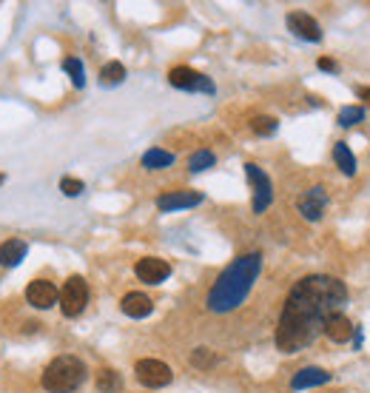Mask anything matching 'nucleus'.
I'll use <instances>...</instances> for the list:
<instances>
[{
	"instance_id": "7ed1b4c3",
	"label": "nucleus",
	"mask_w": 370,
	"mask_h": 393,
	"mask_svg": "<svg viewBox=\"0 0 370 393\" xmlns=\"http://www.w3.org/2000/svg\"><path fill=\"white\" fill-rule=\"evenodd\" d=\"M86 382V365L77 356H57L43 371V387L49 393H72Z\"/></svg>"
},
{
	"instance_id": "a211bd4d",
	"label": "nucleus",
	"mask_w": 370,
	"mask_h": 393,
	"mask_svg": "<svg viewBox=\"0 0 370 393\" xmlns=\"http://www.w3.org/2000/svg\"><path fill=\"white\" fill-rule=\"evenodd\" d=\"M333 163H336V168L342 171L345 177L356 174V157H353V151L348 148V143H336L333 145Z\"/></svg>"
},
{
	"instance_id": "bb28decb",
	"label": "nucleus",
	"mask_w": 370,
	"mask_h": 393,
	"mask_svg": "<svg viewBox=\"0 0 370 393\" xmlns=\"http://www.w3.org/2000/svg\"><path fill=\"white\" fill-rule=\"evenodd\" d=\"M319 69H322V72H339L336 60H330V57H322V60H319Z\"/></svg>"
},
{
	"instance_id": "0eeeda50",
	"label": "nucleus",
	"mask_w": 370,
	"mask_h": 393,
	"mask_svg": "<svg viewBox=\"0 0 370 393\" xmlns=\"http://www.w3.org/2000/svg\"><path fill=\"white\" fill-rule=\"evenodd\" d=\"M134 374H137V379H140L145 387H166V385H171V379H174L171 368L166 365V362H160V359H140L137 368H134Z\"/></svg>"
},
{
	"instance_id": "39448f33",
	"label": "nucleus",
	"mask_w": 370,
	"mask_h": 393,
	"mask_svg": "<svg viewBox=\"0 0 370 393\" xmlns=\"http://www.w3.org/2000/svg\"><path fill=\"white\" fill-rule=\"evenodd\" d=\"M245 177L254 189V214H262L268 211V205L273 202V183L271 177L257 166V163H245Z\"/></svg>"
},
{
	"instance_id": "4be33fe9",
	"label": "nucleus",
	"mask_w": 370,
	"mask_h": 393,
	"mask_svg": "<svg viewBox=\"0 0 370 393\" xmlns=\"http://www.w3.org/2000/svg\"><path fill=\"white\" fill-rule=\"evenodd\" d=\"M362 120H364V109L362 106H345L342 111H339L336 123L342 126V129H353L356 123H362Z\"/></svg>"
},
{
	"instance_id": "393cba45",
	"label": "nucleus",
	"mask_w": 370,
	"mask_h": 393,
	"mask_svg": "<svg viewBox=\"0 0 370 393\" xmlns=\"http://www.w3.org/2000/svg\"><path fill=\"white\" fill-rule=\"evenodd\" d=\"M191 365L194 368H214V365H217V356H214L211 348H197L191 353Z\"/></svg>"
},
{
	"instance_id": "c85d7f7f",
	"label": "nucleus",
	"mask_w": 370,
	"mask_h": 393,
	"mask_svg": "<svg viewBox=\"0 0 370 393\" xmlns=\"http://www.w3.org/2000/svg\"><path fill=\"white\" fill-rule=\"evenodd\" d=\"M3 179H6V177H3V174H0V186H3Z\"/></svg>"
},
{
	"instance_id": "9b49d317",
	"label": "nucleus",
	"mask_w": 370,
	"mask_h": 393,
	"mask_svg": "<svg viewBox=\"0 0 370 393\" xmlns=\"http://www.w3.org/2000/svg\"><path fill=\"white\" fill-rule=\"evenodd\" d=\"M285 23H288V29L296 35V38H302V40H307V43H319L322 40V26L307 15V12H291L288 17H285Z\"/></svg>"
},
{
	"instance_id": "ddd939ff",
	"label": "nucleus",
	"mask_w": 370,
	"mask_h": 393,
	"mask_svg": "<svg viewBox=\"0 0 370 393\" xmlns=\"http://www.w3.org/2000/svg\"><path fill=\"white\" fill-rule=\"evenodd\" d=\"M333 379V374L330 371H325V368H302V371H296L293 374V379H291V387L293 390H307V387H319V385H328Z\"/></svg>"
},
{
	"instance_id": "423d86ee",
	"label": "nucleus",
	"mask_w": 370,
	"mask_h": 393,
	"mask_svg": "<svg viewBox=\"0 0 370 393\" xmlns=\"http://www.w3.org/2000/svg\"><path fill=\"white\" fill-rule=\"evenodd\" d=\"M168 83H171L174 88H182V92H205V95L217 92V88H214V83H211V77L194 72L191 66H174V69L168 72Z\"/></svg>"
},
{
	"instance_id": "412c9836",
	"label": "nucleus",
	"mask_w": 370,
	"mask_h": 393,
	"mask_svg": "<svg viewBox=\"0 0 370 393\" xmlns=\"http://www.w3.org/2000/svg\"><path fill=\"white\" fill-rule=\"evenodd\" d=\"M122 80H126V66L117 63V60H111V63H106V66L100 69V83H103V86H117V83H122Z\"/></svg>"
},
{
	"instance_id": "b1692460",
	"label": "nucleus",
	"mask_w": 370,
	"mask_h": 393,
	"mask_svg": "<svg viewBox=\"0 0 370 393\" xmlns=\"http://www.w3.org/2000/svg\"><path fill=\"white\" fill-rule=\"evenodd\" d=\"M63 69L69 72V77H72V83H74L77 88L86 86V69H83V63H80L77 57H66V60H63Z\"/></svg>"
},
{
	"instance_id": "cd10ccee",
	"label": "nucleus",
	"mask_w": 370,
	"mask_h": 393,
	"mask_svg": "<svg viewBox=\"0 0 370 393\" xmlns=\"http://www.w3.org/2000/svg\"><path fill=\"white\" fill-rule=\"evenodd\" d=\"M356 97H364L370 103V88L367 86H356Z\"/></svg>"
},
{
	"instance_id": "9d476101",
	"label": "nucleus",
	"mask_w": 370,
	"mask_h": 393,
	"mask_svg": "<svg viewBox=\"0 0 370 393\" xmlns=\"http://www.w3.org/2000/svg\"><path fill=\"white\" fill-rule=\"evenodd\" d=\"M299 214L305 220H311V223H319L322 214H325V208H328V191L322 186H314V189H307L302 197H299Z\"/></svg>"
},
{
	"instance_id": "20e7f679",
	"label": "nucleus",
	"mask_w": 370,
	"mask_h": 393,
	"mask_svg": "<svg viewBox=\"0 0 370 393\" xmlns=\"http://www.w3.org/2000/svg\"><path fill=\"white\" fill-rule=\"evenodd\" d=\"M88 305V285L83 277H69L60 291V311L63 316H80Z\"/></svg>"
},
{
	"instance_id": "4468645a",
	"label": "nucleus",
	"mask_w": 370,
	"mask_h": 393,
	"mask_svg": "<svg viewBox=\"0 0 370 393\" xmlns=\"http://www.w3.org/2000/svg\"><path fill=\"white\" fill-rule=\"evenodd\" d=\"M120 308H122V314H126V316H131V319H143V316H148V314L154 311V302H151L145 294H140V291H131V294H126V296H122Z\"/></svg>"
},
{
	"instance_id": "f03ea898",
	"label": "nucleus",
	"mask_w": 370,
	"mask_h": 393,
	"mask_svg": "<svg viewBox=\"0 0 370 393\" xmlns=\"http://www.w3.org/2000/svg\"><path fill=\"white\" fill-rule=\"evenodd\" d=\"M262 274V254L251 251V254H242L236 257L223 274L217 277V282L211 285L208 296H205V305L211 314H231L236 311L248 294L254 291V282Z\"/></svg>"
},
{
	"instance_id": "6ab92c4d",
	"label": "nucleus",
	"mask_w": 370,
	"mask_h": 393,
	"mask_svg": "<svg viewBox=\"0 0 370 393\" xmlns=\"http://www.w3.org/2000/svg\"><path fill=\"white\" fill-rule=\"evenodd\" d=\"M214 166H217V157H214V151H208V148H200V151H194V154L188 157V171H191V174L208 171V168H214Z\"/></svg>"
},
{
	"instance_id": "f257e3e1",
	"label": "nucleus",
	"mask_w": 370,
	"mask_h": 393,
	"mask_svg": "<svg viewBox=\"0 0 370 393\" xmlns=\"http://www.w3.org/2000/svg\"><path fill=\"white\" fill-rule=\"evenodd\" d=\"M348 302V288L342 280L328 274L302 277L280 314L276 325V348L282 353H299L302 348L314 345L319 334H325V322L333 314H342Z\"/></svg>"
},
{
	"instance_id": "1a4fd4ad",
	"label": "nucleus",
	"mask_w": 370,
	"mask_h": 393,
	"mask_svg": "<svg viewBox=\"0 0 370 393\" xmlns=\"http://www.w3.org/2000/svg\"><path fill=\"white\" fill-rule=\"evenodd\" d=\"M134 274L145 285H160V282H166L171 277V265L166 259H160V257H143L134 265Z\"/></svg>"
},
{
	"instance_id": "a878e982",
	"label": "nucleus",
	"mask_w": 370,
	"mask_h": 393,
	"mask_svg": "<svg viewBox=\"0 0 370 393\" xmlns=\"http://www.w3.org/2000/svg\"><path fill=\"white\" fill-rule=\"evenodd\" d=\"M83 179H74V177H63L60 179V191H63L66 197H77V194H83Z\"/></svg>"
},
{
	"instance_id": "aec40b11",
	"label": "nucleus",
	"mask_w": 370,
	"mask_h": 393,
	"mask_svg": "<svg viewBox=\"0 0 370 393\" xmlns=\"http://www.w3.org/2000/svg\"><path fill=\"white\" fill-rule=\"evenodd\" d=\"M120 387H122V379H120L117 371H111V368H100L97 371V390L100 393H117Z\"/></svg>"
},
{
	"instance_id": "dca6fc26",
	"label": "nucleus",
	"mask_w": 370,
	"mask_h": 393,
	"mask_svg": "<svg viewBox=\"0 0 370 393\" xmlns=\"http://www.w3.org/2000/svg\"><path fill=\"white\" fill-rule=\"evenodd\" d=\"M29 254V243L26 239H6L0 246V265L3 268H17Z\"/></svg>"
},
{
	"instance_id": "2eb2a0df",
	"label": "nucleus",
	"mask_w": 370,
	"mask_h": 393,
	"mask_svg": "<svg viewBox=\"0 0 370 393\" xmlns=\"http://www.w3.org/2000/svg\"><path fill=\"white\" fill-rule=\"evenodd\" d=\"M353 325H351V319L345 316V314H333V316H328V322H325V337L330 339V342H336V345H342V342H348L351 337H353Z\"/></svg>"
},
{
	"instance_id": "5701e85b",
	"label": "nucleus",
	"mask_w": 370,
	"mask_h": 393,
	"mask_svg": "<svg viewBox=\"0 0 370 393\" xmlns=\"http://www.w3.org/2000/svg\"><path fill=\"white\" fill-rule=\"evenodd\" d=\"M276 129H280V123H276V117H268V114H259L251 120V131L259 134V137H271Z\"/></svg>"
},
{
	"instance_id": "6e6552de",
	"label": "nucleus",
	"mask_w": 370,
	"mask_h": 393,
	"mask_svg": "<svg viewBox=\"0 0 370 393\" xmlns=\"http://www.w3.org/2000/svg\"><path fill=\"white\" fill-rule=\"evenodd\" d=\"M26 302L32 308H38V311H49V308H54L60 302V291L49 280H35V282H29V288H26Z\"/></svg>"
},
{
	"instance_id": "f8f14e48",
	"label": "nucleus",
	"mask_w": 370,
	"mask_h": 393,
	"mask_svg": "<svg viewBox=\"0 0 370 393\" xmlns=\"http://www.w3.org/2000/svg\"><path fill=\"white\" fill-rule=\"evenodd\" d=\"M205 197L200 191H191V189H182V191H166L157 197V208L160 211H179V208H194L200 205Z\"/></svg>"
},
{
	"instance_id": "f3484780",
	"label": "nucleus",
	"mask_w": 370,
	"mask_h": 393,
	"mask_svg": "<svg viewBox=\"0 0 370 393\" xmlns=\"http://www.w3.org/2000/svg\"><path fill=\"white\" fill-rule=\"evenodd\" d=\"M171 166H174V154L166 148H148L143 154V168H148V171H163Z\"/></svg>"
}]
</instances>
